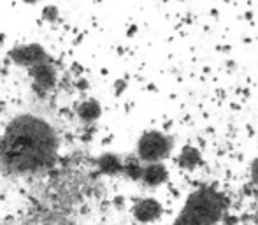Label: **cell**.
Segmentation results:
<instances>
[{
    "label": "cell",
    "instance_id": "cell-1",
    "mask_svg": "<svg viewBox=\"0 0 258 225\" xmlns=\"http://www.w3.org/2000/svg\"><path fill=\"white\" fill-rule=\"evenodd\" d=\"M56 130L35 115H20L7 123L0 137V162L13 174L49 169L58 155Z\"/></svg>",
    "mask_w": 258,
    "mask_h": 225
},
{
    "label": "cell",
    "instance_id": "cell-2",
    "mask_svg": "<svg viewBox=\"0 0 258 225\" xmlns=\"http://www.w3.org/2000/svg\"><path fill=\"white\" fill-rule=\"evenodd\" d=\"M225 213V199L209 187L199 188L188 197L174 225H214Z\"/></svg>",
    "mask_w": 258,
    "mask_h": 225
},
{
    "label": "cell",
    "instance_id": "cell-3",
    "mask_svg": "<svg viewBox=\"0 0 258 225\" xmlns=\"http://www.w3.org/2000/svg\"><path fill=\"white\" fill-rule=\"evenodd\" d=\"M172 150V141L158 130H148L137 141V158L144 164L162 162L169 157Z\"/></svg>",
    "mask_w": 258,
    "mask_h": 225
},
{
    "label": "cell",
    "instance_id": "cell-4",
    "mask_svg": "<svg viewBox=\"0 0 258 225\" xmlns=\"http://www.w3.org/2000/svg\"><path fill=\"white\" fill-rule=\"evenodd\" d=\"M27 71L32 78V90H34V93L37 97L44 99L49 92L54 90V86L58 83V74H56V67L53 65L51 57L48 60L32 65Z\"/></svg>",
    "mask_w": 258,
    "mask_h": 225
},
{
    "label": "cell",
    "instance_id": "cell-5",
    "mask_svg": "<svg viewBox=\"0 0 258 225\" xmlns=\"http://www.w3.org/2000/svg\"><path fill=\"white\" fill-rule=\"evenodd\" d=\"M9 60L13 62L14 65L23 69H30L32 65L39 64V62L48 60L49 55L46 51V48L39 42H25V44H18L14 48L9 49L7 53Z\"/></svg>",
    "mask_w": 258,
    "mask_h": 225
},
{
    "label": "cell",
    "instance_id": "cell-6",
    "mask_svg": "<svg viewBox=\"0 0 258 225\" xmlns=\"http://www.w3.org/2000/svg\"><path fill=\"white\" fill-rule=\"evenodd\" d=\"M132 215L137 222L151 223V222H155V220H158L160 215H162V204H160L156 199L144 197L134 204Z\"/></svg>",
    "mask_w": 258,
    "mask_h": 225
},
{
    "label": "cell",
    "instance_id": "cell-7",
    "mask_svg": "<svg viewBox=\"0 0 258 225\" xmlns=\"http://www.w3.org/2000/svg\"><path fill=\"white\" fill-rule=\"evenodd\" d=\"M167 180V169L163 167L162 162H153V164L143 165L141 173V181L148 187H158Z\"/></svg>",
    "mask_w": 258,
    "mask_h": 225
},
{
    "label": "cell",
    "instance_id": "cell-8",
    "mask_svg": "<svg viewBox=\"0 0 258 225\" xmlns=\"http://www.w3.org/2000/svg\"><path fill=\"white\" fill-rule=\"evenodd\" d=\"M76 115H78V118L81 122L93 123L102 115V106H100L97 99H85L76 106Z\"/></svg>",
    "mask_w": 258,
    "mask_h": 225
},
{
    "label": "cell",
    "instance_id": "cell-9",
    "mask_svg": "<svg viewBox=\"0 0 258 225\" xmlns=\"http://www.w3.org/2000/svg\"><path fill=\"white\" fill-rule=\"evenodd\" d=\"M97 169L100 174L105 176H116V174L123 173V160L114 153H105L100 155L97 160Z\"/></svg>",
    "mask_w": 258,
    "mask_h": 225
},
{
    "label": "cell",
    "instance_id": "cell-10",
    "mask_svg": "<svg viewBox=\"0 0 258 225\" xmlns=\"http://www.w3.org/2000/svg\"><path fill=\"white\" fill-rule=\"evenodd\" d=\"M42 20L48 21V23H56L60 20V9L56 6H53V4L44 6V9H42Z\"/></svg>",
    "mask_w": 258,
    "mask_h": 225
},
{
    "label": "cell",
    "instance_id": "cell-11",
    "mask_svg": "<svg viewBox=\"0 0 258 225\" xmlns=\"http://www.w3.org/2000/svg\"><path fill=\"white\" fill-rule=\"evenodd\" d=\"M197 160H199V153L194 148H186V150L181 153V164H183L184 167H194Z\"/></svg>",
    "mask_w": 258,
    "mask_h": 225
},
{
    "label": "cell",
    "instance_id": "cell-12",
    "mask_svg": "<svg viewBox=\"0 0 258 225\" xmlns=\"http://www.w3.org/2000/svg\"><path fill=\"white\" fill-rule=\"evenodd\" d=\"M251 178H253V183H255V187L258 188V158L253 162V165H251Z\"/></svg>",
    "mask_w": 258,
    "mask_h": 225
},
{
    "label": "cell",
    "instance_id": "cell-13",
    "mask_svg": "<svg viewBox=\"0 0 258 225\" xmlns=\"http://www.w3.org/2000/svg\"><path fill=\"white\" fill-rule=\"evenodd\" d=\"M123 88H125V83H123V81H118V83H116V93H119Z\"/></svg>",
    "mask_w": 258,
    "mask_h": 225
},
{
    "label": "cell",
    "instance_id": "cell-14",
    "mask_svg": "<svg viewBox=\"0 0 258 225\" xmlns=\"http://www.w3.org/2000/svg\"><path fill=\"white\" fill-rule=\"evenodd\" d=\"M25 4H37V0H23Z\"/></svg>",
    "mask_w": 258,
    "mask_h": 225
}]
</instances>
